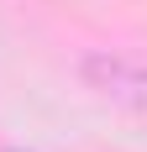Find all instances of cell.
Returning a JSON list of instances; mask_svg holds the SVG:
<instances>
[{
    "label": "cell",
    "instance_id": "1",
    "mask_svg": "<svg viewBox=\"0 0 147 152\" xmlns=\"http://www.w3.org/2000/svg\"><path fill=\"white\" fill-rule=\"evenodd\" d=\"M84 79L100 94H116V100H132V105H147V63L121 58V53H95L84 63Z\"/></svg>",
    "mask_w": 147,
    "mask_h": 152
}]
</instances>
